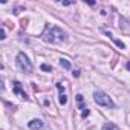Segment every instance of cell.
<instances>
[{
	"mask_svg": "<svg viewBox=\"0 0 130 130\" xmlns=\"http://www.w3.org/2000/svg\"><path fill=\"white\" fill-rule=\"evenodd\" d=\"M103 130H119L113 122H106L104 124V127H103Z\"/></svg>",
	"mask_w": 130,
	"mask_h": 130,
	"instance_id": "7",
	"label": "cell"
},
{
	"mask_svg": "<svg viewBox=\"0 0 130 130\" xmlns=\"http://www.w3.org/2000/svg\"><path fill=\"white\" fill-rule=\"evenodd\" d=\"M89 113H90V112H89L87 109H84V112L81 113V116H83V118H86V116H89Z\"/></svg>",
	"mask_w": 130,
	"mask_h": 130,
	"instance_id": "13",
	"label": "cell"
},
{
	"mask_svg": "<svg viewBox=\"0 0 130 130\" xmlns=\"http://www.w3.org/2000/svg\"><path fill=\"white\" fill-rule=\"evenodd\" d=\"M112 40H113V41H115V43H116V44H118L121 49H124V47H125V44H124L122 41H119V40H115V38H112Z\"/></svg>",
	"mask_w": 130,
	"mask_h": 130,
	"instance_id": "11",
	"label": "cell"
},
{
	"mask_svg": "<svg viewBox=\"0 0 130 130\" xmlns=\"http://www.w3.org/2000/svg\"><path fill=\"white\" fill-rule=\"evenodd\" d=\"M58 103H60L61 106H64V104H66V103H68V98H66V95H60V96H58Z\"/></svg>",
	"mask_w": 130,
	"mask_h": 130,
	"instance_id": "8",
	"label": "cell"
},
{
	"mask_svg": "<svg viewBox=\"0 0 130 130\" xmlns=\"http://www.w3.org/2000/svg\"><path fill=\"white\" fill-rule=\"evenodd\" d=\"M77 101H78V106L81 110H84V104H83V95H77Z\"/></svg>",
	"mask_w": 130,
	"mask_h": 130,
	"instance_id": "9",
	"label": "cell"
},
{
	"mask_svg": "<svg viewBox=\"0 0 130 130\" xmlns=\"http://www.w3.org/2000/svg\"><path fill=\"white\" fill-rule=\"evenodd\" d=\"M28 127H29L31 130H40V128L43 127V121H41V119H32V121H29Z\"/></svg>",
	"mask_w": 130,
	"mask_h": 130,
	"instance_id": "5",
	"label": "cell"
},
{
	"mask_svg": "<svg viewBox=\"0 0 130 130\" xmlns=\"http://www.w3.org/2000/svg\"><path fill=\"white\" fill-rule=\"evenodd\" d=\"M41 71H44V72H51L52 68L49 66V64H41Z\"/></svg>",
	"mask_w": 130,
	"mask_h": 130,
	"instance_id": "10",
	"label": "cell"
},
{
	"mask_svg": "<svg viewBox=\"0 0 130 130\" xmlns=\"http://www.w3.org/2000/svg\"><path fill=\"white\" fill-rule=\"evenodd\" d=\"M57 89H58L60 92H63V90H64V86H63L61 83H58V84H57Z\"/></svg>",
	"mask_w": 130,
	"mask_h": 130,
	"instance_id": "12",
	"label": "cell"
},
{
	"mask_svg": "<svg viewBox=\"0 0 130 130\" xmlns=\"http://www.w3.org/2000/svg\"><path fill=\"white\" fill-rule=\"evenodd\" d=\"M14 87H12V92L15 93V95H20L23 100H28V95H26V92L23 90V87H22V83L20 81H14V84H12Z\"/></svg>",
	"mask_w": 130,
	"mask_h": 130,
	"instance_id": "4",
	"label": "cell"
},
{
	"mask_svg": "<svg viewBox=\"0 0 130 130\" xmlns=\"http://www.w3.org/2000/svg\"><path fill=\"white\" fill-rule=\"evenodd\" d=\"M93 98H95V103H96L98 106H104V107H115L113 100H112L106 92L96 90V92L93 93Z\"/></svg>",
	"mask_w": 130,
	"mask_h": 130,
	"instance_id": "2",
	"label": "cell"
},
{
	"mask_svg": "<svg viewBox=\"0 0 130 130\" xmlns=\"http://www.w3.org/2000/svg\"><path fill=\"white\" fill-rule=\"evenodd\" d=\"M127 69H128V71H130V63H127Z\"/></svg>",
	"mask_w": 130,
	"mask_h": 130,
	"instance_id": "14",
	"label": "cell"
},
{
	"mask_svg": "<svg viewBox=\"0 0 130 130\" xmlns=\"http://www.w3.org/2000/svg\"><path fill=\"white\" fill-rule=\"evenodd\" d=\"M60 64H61L64 69H68V71L72 68V66H71V63H69V60H66V58H60Z\"/></svg>",
	"mask_w": 130,
	"mask_h": 130,
	"instance_id": "6",
	"label": "cell"
},
{
	"mask_svg": "<svg viewBox=\"0 0 130 130\" xmlns=\"http://www.w3.org/2000/svg\"><path fill=\"white\" fill-rule=\"evenodd\" d=\"M17 64H19V68L25 72V74H31L32 72V63L29 61V58H28V55L25 54V52H20L19 55H17Z\"/></svg>",
	"mask_w": 130,
	"mask_h": 130,
	"instance_id": "3",
	"label": "cell"
},
{
	"mask_svg": "<svg viewBox=\"0 0 130 130\" xmlns=\"http://www.w3.org/2000/svg\"><path fill=\"white\" fill-rule=\"evenodd\" d=\"M41 38H43L44 41H49V43H55V44H58V43L66 41L68 34L64 32L61 28L55 26V25H52V26L47 25V26L44 28L43 34H41Z\"/></svg>",
	"mask_w": 130,
	"mask_h": 130,
	"instance_id": "1",
	"label": "cell"
}]
</instances>
